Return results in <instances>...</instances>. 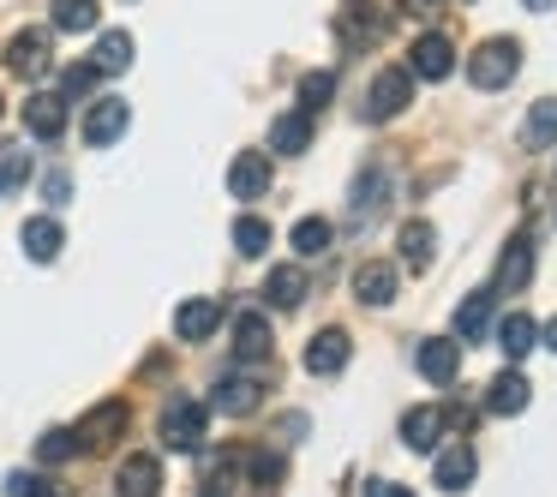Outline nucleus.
Segmentation results:
<instances>
[{
    "label": "nucleus",
    "mask_w": 557,
    "mask_h": 497,
    "mask_svg": "<svg viewBox=\"0 0 557 497\" xmlns=\"http://www.w3.org/2000/svg\"><path fill=\"white\" fill-rule=\"evenodd\" d=\"M205 432H210V401H193V396H174L169 413H162V444L169 449H205Z\"/></svg>",
    "instance_id": "obj_1"
},
{
    "label": "nucleus",
    "mask_w": 557,
    "mask_h": 497,
    "mask_svg": "<svg viewBox=\"0 0 557 497\" xmlns=\"http://www.w3.org/2000/svg\"><path fill=\"white\" fill-rule=\"evenodd\" d=\"M516 73H521V42H509V37L480 42V49H473V61H468V78L480 90H504Z\"/></svg>",
    "instance_id": "obj_2"
},
{
    "label": "nucleus",
    "mask_w": 557,
    "mask_h": 497,
    "mask_svg": "<svg viewBox=\"0 0 557 497\" xmlns=\"http://www.w3.org/2000/svg\"><path fill=\"white\" fill-rule=\"evenodd\" d=\"M408 102H413V73L408 66H389V73H377L372 90H366V121H396Z\"/></svg>",
    "instance_id": "obj_3"
},
{
    "label": "nucleus",
    "mask_w": 557,
    "mask_h": 497,
    "mask_svg": "<svg viewBox=\"0 0 557 497\" xmlns=\"http://www.w3.org/2000/svg\"><path fill=\"white\" fill-rule=\"evenodd\" d=\"M126 420H133V413H126V401H102V408H90L85 420L73 425V437H78V449H109L114 437L126 432Z\"/></svg>",
    "instance_id": "obj_4"
},
{
    "label": "nucleus",
    "mask_w": 557,
    "mask_h": 497,
    "mask_svg": "<svg viewBox=\"0 0 557 497\" xmlns=\"http://www.w3.org/2000/svg\"><path fill=\"white\" fill-rule=\"evenodd\" d=\"M25 133L37 138V145H61L66 138V102L49 97V90H37V97L25 102Z\"/></svg>",
    "instance_id": "obj_5"
},
{
    "label": "nucleus",
    "mask_w": 557,
    "mask_h": 497,
    "mask_svg": "<svg viewBox=\"0 0 557 497\" xmlns=\"http://www.w3.org/2000/svg\"><path fill=\"white\" fill-rule=\"evenodd\" d=\"M54 42H49V30H18L13 42H7V66H13L18 78H42L49 73V61H54Z\"/></svg>",
    "instance_id": "obj_6"
},
{
    "label": "nucleus",
    "mask_w": 557,
    "mask_h": 497,
    "mask_svg": "<svg viewBox=\"0 0 557 497\" xmlns=\"http://www.w3.org/2000/svg\"><path fill=\"white\" fill-rule=\"evenodd\" d=\"M348 360H354L348 330H318V336H312V348H306V372H312V377H336Z\"/></svg>",
    "instance_id": "obj_7"
},
{
    "label": "nucleus",
    "mask_w": 557,
    "mask_h": 497,
    "mask_svg": "<svg viewBox=\"0 0 557 497\" xmlns=\"http://www.w3.org/2000/svg\"><path fill=\"white\" fill-rule=\"evenodd\" d=\"M258 401H264V384H258V377H246V372L222 377V384L210 389V408H216V413H234V420L258 413Z\"/></svg>",
    "instance_id": "obj_8"
},
{
    "label": "nucleus",
    "mask_w": 557,
    "mask_h": 497,
    "mask_svg": "<svg viewBox=\"0 0 557 497\" xmlns=\"http://www.w3.org/2000/svg\"><path fill=\"white\" fill-rule=\"evenodd\" d=\"M228 192L240 198V204H252V198H264V192H270V157H264V150H240V157H234V169H228Z\"/></svg>",
    "instance_id": "obj_9"
},
{
    "label": "nucleus",
    "mask_w": 557,
    "mask_h": 497,
    "mask_svg": "<svg viewBox=\"0 0 557 497\" xmlns=\"http://www.w3.org/2000/svg\"><path fill=\"white\" fill-rule=\"evenodd\" d=\"M126 102L121 97H102V102H90V114H85V145L90 150H102V145H114V138L126 133Z\"/></svg>",
    "instance_id": "obj_10"
},
{
    "label": "nucleus",
    "mask_w": 557,
    "mask_h": 497,
    "mask_svg": "<svg viewBox=\"0 0 557 497\" xmlns=\"http://www.w3.org/2000/svg\"><path fill=\"white\" fill-rule=\"evenodd\" d=\"M162 492V461L157 456H126L114 473V497H157Z\"/></svg>",
    "instance_id": "obj_11"
},
{
    "label": "nucleus",
    "mask_w": 557,
    "mask_h": 497,
    "mask_svg": "<svg viewBox=\"0 0 557 497\" xmlns=\"http://www.w3.org/2000/svg\"><path fill=\"white\" fill-rule=\"evenodd\" d=\"M396 264H377V258H366L360 270H354V300L360 306H389L396 300Z\"/></svg>",
    "instance_id": "obj_12"
},
{
    "label": "nucleus",
    "mask_w": 557,
    "mask_h": 497,
    "mask_svg": "<svg viewBox=\"0 0 557 497\" xmlns=\"http://www.w3.org/2000/svg\"><path fill=\"white\" fill-rule=\"evenodd\" d=\"M408 73L413 78H432V85H437V78H449V73H456V42H449V37H420V42H413Z\"/></svg>",
    "instance_id": "obj_13"
},
{
    "label": "nucleus",
    "mask_w": 557,
    "mask_h": 497,
    "mask_svg": "<svg viewBox=\"0 0 557 497\" xmlns=\"http://www.w3.org/2000/svg\"><path fill=\"white\" fill-rule=\"evenodd\" d=\"M420 372H425V384H449V377L461 372V341H444V336H425L420 341Z\"/></svg>",
    "instance_id": "obj_14"
},
{
    "label": "nucleus",
    "mask_w": 557,
    "mask_h": 497,
    "mask_svg": "<svg viewBox=\"0 0 557 497\" xmlns=\"http://www.w3.org/2000/svg\"><path fill=\"white\" fill-rule=\"evenodd\" d=\"M222 324V306L216 300H186L181 312H174V336L181 341H210Z\"/></svg>",
    "instance_id": "obj_15"
},
{
    "label": "nucleus",
    "mask_w": 557,
    "mask_h": 497,
    "mask_svg": "<svg viewBox=\"0 0 557 497\" xmlns=\"http://www.w3.org/2000/svg\"><path fill=\"white\" fill-rule=\"evenodd\" d=\"M18 240H25V258H37V264H54V258H61V246H66V234H61V222H54V216H30Z\"/></svg>",
    "instance_id": "obj_16"
},
{
    "label": "nucleus",
    "mask_w": 557,
    "mask_h": 497,
    "mask_svg": "<svg viewBox=\"0 0 557 497\" xmlns=\"http://www.w3.org/2000/svg\"><path fill=\"white\" fill-rule=\"evenodd\" d=\"M312 145V114H276L270 121V150H282V157H300V150Z\"/></svg>",
    "instance_id": "obj_17"
},
{
    "label": "nucleus",
    "mask_w": 557,
    "mask_h": 497,
    "mask_svg": "<svg viewBox=\"0 0 557 497\" xmlns=\"http://www.w3.org/2000/svg\"><path fill=\"white\" fill-rule=\"evenodd\" d=\"M444 408H413L408 413V420H401V444H408V449H420V456H425V449H437V437H444Z\"/></svg>",
    "instance_id": "obj_18"
},
{
    "label": "nucleus",
    "mask_w": 557,
    "mask_h": 497,
    "mask_svg": "<svg viewBox=\"0 0 557 497\" xmlns=\"http://www.w3.org/2000/svg\"><path fill=\"white\" fill-rule=\"evenodd\" d=\"M473 473H480L473 449H468V444H449L444 456H437V473H432V480L444 485V492H461V485H473Z\"/></svg>",
    "instance_id": "obj_19"
},
{
    "label": "nucleus",
    "mask_w": 557,
    "mask_h": 497,
    "mask_svg": "<svg viewBox=\"0 0 557 497\" xmlns=\"http://www.w3.org/2000/svg\"><path fill=\"white\" fill-rule=\"evenodd\" d=\"M264 300H270V306H282V312H294V306L306 300V270H300V264L270 270V276H264Z\"/></svg>",
    "instance_id": "obj_20"
},
{
    "label": "nucleus",
    "mask_w": 557,
    "mask_h": 497,
    "mask_svg": "<svg viewBox=\"0 0 557 497\" xmlns=\"http://www.w3.org/2000/svg\"><path fill=\"white\" fill-rule=\"evenodd\" d=\"M432 252H437V234L432 222H401V264L420 276V270H432Z\"/></svg>",
    "instance_id": "obj_21"
},
{
    "label": "nucleus",
    "mask_w": 557,
    "mask_h": 497,
    "mask_svg": "<svg viewBox=\"0 0 557 497\" xmlns=\"http://www.w3.org/2000/svg\"><path fill=\"white\" fill-rule=\"evenodd\" d=\"M234 353H240V360H264V353H270L264 312H240V318H234Z\"/></svg>",
    "instance_id": "obj_22"
},
{
    "label": "nucleus",
    "mask_w": 557,
    "mask_h": 497,
    "mask_svg": "<svg viewBox=\"0 0 557 497\" xmlns=\"http://www.w3.org/2000/svg\"><path fill=\"white\" fill-rule=\"evenodd\" d=\"M485 324H492V288L468 294V300L456 306V341H480Z\"/></svg>",
    "instance_id": "obj_23"
},
{
    "label": "nucleus",
    "mask_w": 557,
    "mask_h": 497,
    "mask_svg": "<svg viewBox=\"0 0 557 497\" xmlns=\"http://www.w3.org/2000/svg\"><path fill=\"white\" fill-rule=\"evenodd\" d=\"M485 408H492V413H521V408H528V377H521V372H497L492 389H485Z\"/></svg>",
    "instance_id": "obj_24"
},
{
    "label": "nucleus",
    "mask_w": 557,
    "mask_h": 497,
    "mask_svg": "<svg viewBox=\"0 0 557 497\" xmlns=\"http://www.w3.org/2000/svg\"><path fill=\"white\" fill-rule=\"evenodd\" d=\"M521 145H528V150H552V145H557V97H540V102H533Z\"/></svg>",
    "instance_id": "obj_25"
},
{
    "label": "nucleus",
    "mask_w": 557,
    "mask_h": 497,
    "mask_svg": "<svg viewBox=\"0 0 557 497\" xmlns=\"http://www.w3.org/2000/svg\"><path fill=\"white\" fill-rule=\"evenodd\" d=\"M533 318L528 312H509V318H497V348H504V360H521V353L533 348Z\"/></svg>",
    "instance_id": "obj_26"
},
{
    "label": "nucleus",
    "mask_w": 557,
    "mask_h": 497,
    "mask_svg": "<svg viewBox=\"0 0 557 497\" xmlns=\"http://www.w3.org/2000/svg\"><path fill=\"white\" fill-rule=\"evenodd\" d=\"M90 66H97L102 78L126 73V66H133V37H126V30H109V37L97 42V54H90Z\"/></svg>",
    "instance_id": "obj_27"
},
{
    "label": "nucleus",
    "mask_w": 557,
    "mask_h": 497,
    "mask_svg": "<svg viewBox=\"0 0 557 497\" xmlns=\"http://www.w3.org/2000/svg\"><path fill=\"white\" fill-rule=\"evenodd\" d=\"M330 240H336V228H330L324 216L294 222V252H300V258H324V252H330Z\"/></svg>",
    "instance_id": "obj_28"
},
{
    "label": "nucleus",
    "mask_w": 557,
    "mask_h": 497,
    "mask_svg": "<svg viewBox=\"0 0 557 497\" xmlns=\"http://www.w3.org/2000/svg\"><path fill=\"white\" fill-rule=\"evenodd\" d=\"M54 30H97V0H54Z\"/></svg>",
    "instance_id": "obj_29"
},
{
    "label": "nucleus",
    "mask_w": 557,
    "mask_h": 497,
    "mask_svg": "<svg viewBox=\"0 0 557 497\" xmlns=\"http://www.w3.org/2000/svg\"><path fill=\"white\" fill-rule=\"evenodd\" d=\"M234 252L264 258L270 252V222L264 216H240V222H234Z\"/></svg>",
    "instance_id": "obj_30"
},
{
    "label": "nucleus",
    "mask_w": 557,
    "mask_h": 497,
    "mask_svg": "<svg viewBox=\"0 0 557 497\" xmlns=\"http://www.w3.org/2000/svg\"><path fill=\"white\" fill-rule=\"evenodd\" d=\"M528 270H533V246H528V234H516V240H509V252H504V270H497V276H504V288H521V282H528Z\"/></svg>",
    "instance_id": "obj_31"
},
{
    "label": "nucleus",
    "mask_w": 557,
    "mask_h": 497,
    "mask_svg": "<svg viewBox=\"0 0 557 497\" xmlns=\"http://www.w3.org/2000/svg\"><path fill=\"white\" fill-rule=\"evenodd\" d=\"M246 473H252L258 497H270V492L282 485V456H270V449H252V456H246Z\"/></svg>",
    "instance_id": "obj_32"
},
{
    "label": "nucleus",
    "mask_w": 557,
    "mask_h": 497,
    "mask_svg": "<svg viewBox=\"0 0 557 497\" xmlns=\"http://www.w3.org/2000/svg\"><path fill=\"white\" fill-rule=\"evenodd\" d=\"M37 456L49 461V468H61V461H73L78 456V437L66 432V425H54V432H42V444H37Z\"/></svg>",
    "instance_id": "obj_33"
},
{
    "label": "nucleus",
    "mask_w": 557,
    "mask_h": 497,
    "mask_svg": "<svg viewBox=\"0 0 557 497\" xmlns=\"http://www.w3.org/2000/svg\"><path fill=\"white\" fill-rule=\"evenodd\" d=\"M97 66H90V61H78V66H66V73H61V102H78V97H90V90H97Z\"/></svg>",
    "instance_id": "obj_34"
},
{
    "label": "nucleus",
    "mask_w": 557,
    "mask_h": 497,
    "mask_svg": "<svg viewBox=\"0 0 557 497\" xmlns=\"http://www.w3.org/2000/svg\"><path fill=\"white\" fill-rule=\"evenodd\" d=\"M330 97H336V78H330V73H306L300 78V114H318Z\"/></svg>",
    "instance_id": "obj_35"
},
{
    "label": "nucleus",
    "mask_w": 557,
    "mask_h": 497,
    "mask_svg": "<svg viewBox=\"0 0 557 497\" xmlns=\"http://www.w3.org/2000/svg\"><path fill=\"white\" fill-rule=\"evenodd\" d=\"M30 181V150H0V198Z\"/></svg>",
    "instance_id": "obj_36"
},
{
    "label": "nucleus",
    "mask_w": 557,
    "mask_h": 497,
    "mask_svg": "<svg viewBox=\"0 0 557 497\" xmlns=\"http://www.w3.org/2000/svg\"><path fill=\"white\" fill-rule=\"evenodd\" d=\"M7 497H66L54 480H42V473H13L7 480Z\"/></svg>",
    "instance_id": "obj_37"
},
{
    "label": "nucleus",
    "mask_w": 557,
    "mask_h": 497,
    "mask_svg": "<svg viewBox=\"0 0 557 497\" xmlns=\"http://www.w3.org/2000/svg\"><path fill=\"white\" fill-rule=\"evenodd\" d=\"M66 192H73L66 174H49V181H42V198H49V204H66Z\"/></svg>",
    "instance_id": "obj_38"
},
{
    "label": "nucleus",
    "mask_w": 557,
    "mask_h": 497,
    "mask_svg": "<svg viewBox=\"0 0 557 497\" xmlns=\"http://www.w3.org/2000/svg\"><path fill=\"white\" fill-rule=\"evenodd\" d=\"M366 497H413V485H396V480H372Z\"/></svg>",
    "instance_id": "obj_39"
},
{
    "label": "nucleus",
    "mask_w": 557,
    "mask_h": 497,
    "mask_svg": "<svg viewBox=\"0 0 557 497\" xmlns=\"http://www.w3.org/2000/svg\"><path fill=\"white\" fill-rule=\"evenodd\" d=\"M401 13H413V18H425V13H437V0H401Z\"/></svg>",
    "instance_id": "obj_40"
},
{
    "label": "nucleus",
    "mask_w": 557,
    "mask_h": 497,
    "mask_svg": "<svg viewBox=\"0 0 557 497\" xmlns=\"http://www.w3.org/2000/svg\"><path fill=\"white\" fill-rule=\"evenodd\" d=\"M545 348L557 353V318H552V324H545Z\"/></svg>",
    "instance_id": "obj_41"
},
{
    "label": "nucleus",
    "mask_w": 557,
    "mask_h": 497,
    "mask_svg": "<svg viewBox=\"0 0 557 497\" xmlns=\"http://www.w3.org/2000/svg\"><path fill=\"white\" fill-rule=\"evenodd\" d=\"M528 7H533V13H545V7H552V0H528Z\"/></svg>",
    "instance_id": "obj_42"
}]
</instances>
